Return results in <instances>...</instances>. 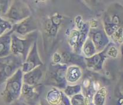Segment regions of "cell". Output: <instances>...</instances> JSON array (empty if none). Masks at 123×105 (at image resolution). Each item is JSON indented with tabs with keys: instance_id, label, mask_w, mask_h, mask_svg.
<instances>
[{
	"instance_id": "cell-3",
	"label": "cell",
	"mask_w": 123,
	"mask_h": 105,
	"mask_svg": "<svg viewBox=\"0 0 123 105\" xmlns=\"http://www.w3.org/2000/svg\"><path fill=\"white\" fill-rule=\"evenodd\" d=\"M23 73L19 69L6 82L2 98L6 103L10 104L20 98L23 86Z\"/></svg>"
},
{
	"instance_id": "cell-1",
	"label": "cell",
	"mask_w": 123,
	"mask_h": 105,
	"mask_svg": "<svg viewBox=\"0 0 123 105\" xmlns=\"http://www.w3.org/2000/svg\"><path fill=\"white\" fill-rule=\"evenodd\" d=\"M38 38L37 31L25 35L19 36L12 33L11 35V52L16 56H19L24 61L31 47Z\"/></svg>"
},
{
	"instance_id": "cell-29",
	"label": "cell",
	"mask_w": 123,
	"mask_h": 105,
	"mask_svg": "<svg viewBox=\"0 0 123 105\" xmlns=\"http://www.w3.org/2000/svg\"><path fill=\"white\" fill-rule=\"evenodd\" d=\"M61 61V54L58 52H55L53 56V63H60Z\"/></svg>"
},
{
	"instance_id": "cell-2",
	"label": "cell",
	"mask_w": 123,
	"mask_h": 105,
	"mask_svg": "<svg viewBox=\"0 0 123 105\" xmlns=\"http://www.w3.org/2000/svg\"><path fill=\"white\" fill-rule=\"evenodd\" d=\"M103 23L106 34L111 37L123 27V6L117 3L112 4L104 13Z\"/></svg>"
},
{
	"instance_id": "cell-15",
	"label": "cell",
	"mask_w": 123,
	"mask_h": 105,
	"mask_svg": "<svg viewBox=\"0 0 123 105\" xmlns=\"http://www.w3.org/2000/svg\"><path fill=\"white\" fill-rule=\"evenodd\" d=\"M13 31L11 30L0 36V58L11 54V35Z\"/></svg>"
},
{
	"instance_id": "cell-12",
	"label": "cell",
	"mask_w": 123,
	"mask_h": 105,
	"mask_svg": "<svg viewBox=\"0 0 123 105\" xmlns=\"http://www.w3.org/2000/svg\"><path fill=\"white\" fill-rule=\"evenodd\" d=\"M61 54V61L60 64H65L68 66H77L81 69H86L84 57L81 54H78L74 52H64Z\"/></svg>"
},
{
	"instance_id": "cell-5",
	"label": "cell",
	"mask_w": 123,
	"mask_h": 105,
	"mask_svg": "<svg viewBox=\"0 0 123 105\" xmlns=\"http://www.w3.org/2000/svg\"><path fill=\"white\" fill-rule=\"evenodd\" d=\"M24 61L21 56L10 54L0 58V86L6 82L18 69H21Z\"/></svg>"
},
{
	"instance_id": "cell-28",
	"label": "cell",
	"mask_w": 123,
	"mask_h": 105,
	"mask_svg": "<svg viewBox=\"0 0 123 105\" xmlns=\"http://www.w3.org/2000/svg\"><path fill=\"white\" fill-rule=\"evenodd\" d=\"M58 105H71L70 100L69 99L68 97L62 91L61 93V100Z\"/></svg>"
},
{
	"instance_id": "cell-7",
	"label": "cell",
	"mask_w": 123,
	"mask_h": 105,
	"mask_svg": "<svg viewBox=\"0 0 123 105\" xmlns=\"http://www.w3.org/2000/svg\"><path fill=\"white\" fill-rule=\"evenodd\" d=\"M45 87L43 83L34 86H29L23 83L20 97L28 105H36L44 91Z\"/></svg>"
},
{
	"instance_id": "cell-9",
	"label": "cell",
	"mask_w": 123,
	"mask_h": 105,
	"mask_svg": "<svg viewBox=\"0 0 123 105\" xmlns=\"http://www.w3.org/2000/svg\"><path fill=\"white\" fill-rule=\"evenodd\" d=\"M44 65L39 55L37 48V42L35 41L31 47L26 59L24 61L21 67L23 73H27L33 70L40 66Z\"/></svg>"
},
{
	"instance_id": "cell-6",
	"label": "cell",
	"mask_w": 123,
	"mask_h": 105,
	"mask_svg": "<svg viewBox=\"0 0 123 105\" xmlns=\"http://www.w3.org/2000/svg\"><path fill=\"white\" fill-rule=\"evenodd\" d=\"M31 15V10L27 4L21 1H14L11 2L6 14L2 18L14 25Z\"/></svg>"
},
{
	"instance_id": "cell-30",
	"label": "cell",
	"mask_w": 123,
	"mask_h": 105,
	"mask_svg": "<svg viewBox=\"0 0 123 105\" xmlns=\"http://www.w3.org/2000/svg\"><path fill=\"white\" fill-rule=\"evenodd\" d=\"M36 105H49L46 102V100H42L41 102H38Z\"/></svg>"
},
{
	"instance_id": "cell-17",
	"label": "cell",
	"mask_w": 123,
	"mask_h": 105,
	"mask_svg": "<svg viewBox=\"0 0 123 105\" xmlns=\"http://www.w3.org/2000/svg\"><path fill=\"white\" fill-rule=\"evenodd\" d=\"M82 77V70L77 66H69L67 67L65 74L67 83L74 84Z\"/></svg>"
},
{
	"instance_id": "cell-20",
	"label": "cell",
	"mask_w": 123,
	"mask_h": 105,
	"mask_svg": "<svg viewBox=\"0 0 123 105\" xmlns=\"http://www.w3.org/2000/svg\"><path fill=\"white\" fill-rule=\"evenodd\" d=\"M107 88L103 86L95 93L92 98V105H104L107 97Z\"/></svg>"
},
{
	"instance_id": "cell-4",
	"label": "cell",
	"mask_w": 123,
	"mask_h": 105,
	"mask_svg": "<svg viewBox=\"0 0 123 105\" xmlns=\"http://www.w3.org/2000/svg\"><path fill=\"white\" fill-rule=\"evenodd\" d=\"M67 67V66L65 64H51L48 70L45 72V85L64 90L67 85L65 79Z\"/></svg>"
},
{
	"instance_id": "cell-11",
	"label": "cell",
	"mask_w": 123,
	"mask_h": 105,
	"mask_svg": "<svg viewBox=\"0 0 123 105\" xmlns=\"http://www.w3.org/2000/svg\"><path fill=\"white\" fill-rule=\"evenodd\" d=\"M45 72V66L43 65L37 67L30 72L23 73V83L29 86H34L42 83V80Z\"/></svg>"
},
{
	"instance_id": "cell-16",
	"label": "cell",
	"mask_w": 123,
	"mask_h": 105,
	"mask_svg": "<svg viewBox=\"0 0 123 105\" xmlns=\"http://www.w3.org/2000/svg\"><path fill=\"white\" fill-rule=\"evenodd\" d=\"M90 26L87 23H82L80 27L78 28L79 30V36L77 43L74 48L73 52L78 54H81V49L84 43L88 38V34L89 30H90Z\"/></svg>"
},
{
	"instance_id": "cell-26",
	"label": "cell",
	"mask_w": 123,
	"mask_h": 105,
	"mask_svg": "<svg viewBox=\"0 0 123 105\" xmlns=\"http://www.w3.org/2000/svg\"><path fill=\"white\" fill-rule=\"evenodd\" d=\"M11 3L8 0H0V17H3L6 14Z\"/></svg>"
},
{
	"instance_id": "cell-25",
	"label": "cell",
	"mask_w": 123,
	"mask_h": 105,
	"mask_svg": "<svg viewBox=\"0 0 123 105\" xmlns=\"http://www.w3.org/2000/svg\"><path fill=\"white\" fill-rule=\"evenodd\" d=\"M106 48V55L108 57H112V58H116L118 55V50L116 47L114 46V44L112 43H109Z\"/></svg>"
},
{
	"instance_id": "cell-19",
	"label": "cell",
	"mask_w": 123,
	"mask_h": 105,
	"mask_svg": "<svg viewBox=\"0 0 123 105\" xmlns=\"http://www.w3.org/2000/svg\"><path fill=\"white\" fill-rule=\"evenodd\" d=\"M83 53V56L85 58H88L96 54L97 52L96 50L95 46L90 38H87L85 43L82 46L81 52Z\"/></svg>"
},
{
	"instance_id": "cell-23",
	"label": "cell",
	"mask_w": 123,
	"mask_h": 105,
	"mask_svg": "<svg viewBox=\"0 0 123 105\" xmlns=\"http://www.w3.org/2000/svg\"><path fill=\"white\" fill-rule=\"evenodd\" d=\"M12 28V25L4 18L0 17V36L4 34Z\"/></svg>"
},
{
	"instance_id": "cell-10",
	"label": "cell",
	"mask_w": 123,
	"mask_h": 105,
	"mask_svg": "<svg viewBox=\"0 0 123 105\" xmlns=\"http://www.w3.org/2000/svg\"><path fill=\"white\" fill-rule=\"evenodd\" d=\"M38 24L32 16L28 17L19 23L12 25L13 33L19 36L25 35L37 31Z\"/></svg>"
},
{
	"instance_id": "cell-22",
	"label": "cell",
	"mask_w": 123,
	"mask_h": 105,
	"mask_svg": "<svg viewBox=\"0 0 123 105\" xmlns=\"http://www.w3.org/2000/svg\"><path fill=\"white\" fill-rule=\"evenodd\" d=\"M78 36H79V30L73 29L70 31L68 35V44L70 47L74 49L76 46L78 41Z\"/></svg>"
},
{
	"instance_id": "cell-18",
	"label": "cell",
	"mask_w": 123,
	"mask_h": 105,
	"mask_svg": "<svg viewBox=\"0 0 123 105\" xmlns=\"http://www.w3.org/2000/svg\"><path fill=\"white\" fill-rule=\"evenodd\" d=\"M61 90L53 87L47 92L45 100L49 105H58L61 99Z\"/></svg>"
},
{
	"instance_id": "cell-13",
	"label": "cell",
	"mask_w": 123,
	"mask_h": 105,
	"mask_svg": "<svg viewBox=\"0 0 123 105\" xmlns=\"http://www.w3.org/2000/svg\"><path fill=\"white\" fill-rule=\"evenodd\" d=\"M108 58L106 55V48L102 52H97L91 57L85 58L86 68L94 72H99L103 70V64L105 60Z\"/></svg>"
},
{
	"instance_id": "cell-27",
	"label": "cell",
	"mask_w": 123,
	"mask_h": 105,
	"mask_svg": "<svg viewBox=\"0 0 123 105\" xmlns=\"http://www.w3.org/2000/svg\"><path fill=\"white\" fill-rule=\"evenodd\" d=\"M123 27L120 28L119 29H118L114 33L112 34L111 37L112 38V39L113 40V41L114 43H116V44H121L123 43Z\"/></svg>"
},
{
	"instance_id": "cell-14",
	"label": "cell",
	"mask_w": 123,
	"mask_h": 105,
	"mask_svg": "<svg viewBox=\"0 0 123 105\" xmlns=\"http://www.w3.org/2000/svg\"><path fill=\"white\" fill-rule=\"evenodd\" d=\"M62 23V16L58 14H55L48 18L45 22V31L51 37H55L58 33L59 27Z\"/></svg>"
},
{
	"instance_id": "cell-24",
	"label": "cell",
	"mask_w": 123,
	"mask_h": 105,
	"mask_svg": "<svg viewBox=\"0 0 123 105\" xmlns=\"http://www.w3.org/2000/svg\"><path fill=\"white\" fill-rule=\"evenodd\" d=\"M70 103L71 105H86L84 96L81 93L75 94L71 98Z\"/></svg>"
},
{
	"instance_id": "cell-21",
	"label": "cell",
	"mask_w": 123,
	"mask_h": 105,
	"mask_svg": "<svg viewBox=\"0 0 123 105\" xmlns=\"http://www.w3.org/2000/svg\"><path fill=\"white\" fill-rule=\"evenodd\" d=\"M81 91V85H67V86L62 92L67 96L71 98L75 94L80 93Z\"/></svg>"
},
{
	"instance_id": "cell-8",
	"label": "cell",
	"mask_w": 123,
	"mask_h": 105,
	"mask_svg": "<svg viewBox=\"0 0 123 105\" xmlns=\"http://www.w3.org/2000/svg\"><path fill=\"white\" fill-rule=\"evenodd\" d=\"M88 37L92 41L97 52H102L110 43L109 37L106 34L104 28H90Z\"/></svg>"
}]
</instances>
